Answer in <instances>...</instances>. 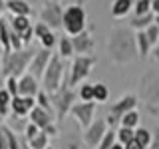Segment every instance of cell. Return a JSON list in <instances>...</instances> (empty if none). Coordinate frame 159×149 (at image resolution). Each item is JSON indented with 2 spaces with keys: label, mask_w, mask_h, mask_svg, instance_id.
<instances>
[{
  "label": "cell",
  "mask_w": 159,
  "mask_h": 149,
  "mask_svg": "<svg viewBox=\"0 0 159 149\" xmlns=\"http://www.w3.org/2000/svg\"><path fill=\"white\" fill-rule=\"evenodd\" d=\"M135 44H137V54H139V58L141 60H145L149 56V52H151V42L147 40V34H145V30H139V32L135 34Z\"/></svg>",
  "instance_id": "e0dca14e"
},
{
  "label": "cell",
  "mask_w": 159,
  "mask_h": 149,
  "mask_svg": "<svg viewBox=\"0 0 159 149\" xmlns=\"http://www.w3.org/2000/svg\"><path fill=\"white\" fill-rule=\"evenodd\" d=\"M2 123H4V117H2V115H0V125H2Z\"/></svg>",
  "instance_id": "c3c4849f"
},
{
  "label": "cell",
  "mask_w": 159,
  "mask_h": 149,
  "mask_svg": "<svg viewBox=\"0 0 159 149\" xmlns=\"http://www.w3.org/2000/svg\"><path fill=\"white\" fill-rule=\"evenodd\" d=\"M34 107H36V97L16 96L10 102V113H12V117H26Z\"/></svg>",
  "instance_id": "4fadbf2b"
},
{
  "label": "cell",
  "mask_w": 159,
  "mask_h": 149,
  "mask_svg": "<svg viewBox=\"0 0 159 149\" xmlns=\"http://www.w3.org/2000/svg\"><path fill=\"white\" fill-rule=\"evenodd\" d=\"M4 88L8 89V93H10L12 97H16V96H18V78H14V76L6 78V84H4Z\"/></svg>",
  "instance_id": "836d02e7"
},
{
  "label": "cell",
  "mask_w": 159,
  "mask_h": 149,
  "mask_svg": "<svg viewBox=\"0 0 159 149\" xmlns=\"http://www.w3.org/2000/svg\"><path fill=\"white\" fill-rule=\"evenodd\" d=\"M28 2H30V4H40V6H44L48 0H28Z\"/></svg>",
  "instance_id": "ee69618b"
},
{
  "label": "cell",
  "mask_w": 159,
  "mask_h": 149,
  "mask_svg": "<svg viewBox=\"0 0 159 149\" xmlns=\"http://www.w3.org/2000/svg\"><path fill=\"white\" fill-rule=\"evenodd\" d=\"M88 24V14L86 8L82 6H68L64 8V18H62V30L66 36H78L86 30Z\"/></svg>",
  "instance_id": "277c9868"
},
{
  "label": "cell",
  "mask_w": 159,
  "mask_h": 149,
  "mask_svg": "<svg viewBox=\"0 0 159 149\" xmlns=\"http://www.w3.org/2000/svg\"><path fill=\"white\" fill-rule=\"evenodd\" d=\"M62 18H64V6L60 2H52V0H48V2L42 6L40 22H44L50 30H60V28H62Z\"/></svg>",
  "instance_id": "52a82bcc"
},
{
  "label": "cell",
  "mask_w": 159,
  "mask_h": 149,
  "mask_svg": "<svg viewBox=\"0 0 159 149\" xmlns=\"http://www.w3.org/2000/svg\"><path fill=\"white\" fill-rule=\"evenodd\" d=\"M0 149H8V135H6V123L0 125Z\"/></svg>",
  "instance_id": "8d00e7d4"
},
{
  "label": "cell",
  "mask_w": 159,
  "mask_h": 149,
  "mask_svg": "<svg viewBox=\"0 0 159 149\" xmlns=\"http://www.w3.org/2000/svg\"><path fill=\"white\" fill-rule=\"evenodd\" d=\"M133 10H135L133 16H145V14L151 12V0H137Z\"/></svg>",
  "instance_id": "4dcf8cb0"
},
{
  "label": "cell",
  "mask_w": 159,
  "mask_h": 149,
  "mask_svg": "<svg viewBox=\"0 0 159 149\" xmlns=\"http://www.w3.org/2000/svg\"><path fill=\"white\" fill-rule=\"evenodd\" d=\"M60 4H62L64 8H68V6H86V0H60Z\"/></svg>",
  "instance_id": "74e56055"
},
{
  "label": "cell",
  "mask_w": 159,
  "mask_h": 149,
  "mask_svg": "<svg viewBox=\"0 0 159 149\" xmlns=\"http://www.w3.org/2000/svg\"><path fill=\"white\" fill-rule=\"evenodd\" d=\"M40 131H42V129H40L38 125H34V123H30V121H28V123H26V127H24V137H26L28 141H30V139H34Z\"/></svg>",
  "instance_id": "e575fe53"
},
{
  "label": "cell",
  "mask_w": 159,
  "mask_h": 149,
  "mask_svg": "<svg viewBox=\"0 0 159 149\" xmlns=\"http://www.w3.org/2000/svg\"><path fill=\"white\" fill-rule=\"evenodd\" d=\"M50 58H52V50L42 48L40 52H36V56L32 58V62L28 66V74H32L36 79H42L44 72H46V68L50 64Z\"/></svg>",
  "instance_id": "30bf717a"
},
{
  "label": "cell",
  "mask_w": 159,
  "mask_h": 149,
  "mask_svg": "<svg viewBox=\"0 0 159 149\" xmlns=\"http://www.w3.org/2000/svg\"><path fill=\"white\" fill-rule=\"evenodd\" d=\"M36 56V50L32 48H24V50H10V52H2V60H0V68H2V76L4 78H20L28 72V66L32 62V58Z\"/></svg>",
  "instance_id": "7a4b0ae2"
},
{
  "label": "cell",
  "mask_w": 159,
  "mask_h": 149,
  "mask_svg": "<svg viewBox=\"0 0 159 149\" xmlns=\"http://www.w3.org/2000/svg\"><path fill=\"white\" fill-rule=\"evenodd\" d=\"M30 149H46L50 145V135H46L44 131H40L34 139H30Z\"/></svg>",
  "instance_id": "484cf974"
},
{
  "label": "cell",
  "mask_w": 159,
  "mask_h": 149,
  "mask_svg": "<svg viewBox=\"0 0 159 149\" xmlns=\"http://www.w3.org/2000/svg\"><path fill=\"white\" fill-rule=\"evenodd\" d=\"M36 106H38V107H42L44 111H48L50 115L56 117V111H54V106H52V102H50V93H48V92L40 89V92L36 93Z\"/></svg>",
  "instance_id": "44dd1931"
},
{
  "label": "cell",
  "mask_w": 159,
  "mask_h": 149,
  "mask_svg": "<svg viewBox=\"0 0 159 149\" xmlns=\"http://www.w3.org/2000/svg\"><path fill=\"white\" fill-rule=\"evenodd\" d=\"M133 139H135V141H137L141 147L147 149L149 145H151V141H153V135H151V131H149V129L137 127V129H135V137H133Z\"/></svg>",
  "instance_id": "cb8c5ba5"
},
{
  "label": "cell",
  "mask_w": 159,
  "mask_h": 149,
  "mask_svg": "<svg viewBox=\"0 0 159 149\" xmlns=\"http://www.w3.org/2000/svg\"><path fill=\"white\" fill-rule=\"evenodd\" d=\"M107 97H109V89H107L106 84H103V82L93 84V102H96V103H103V102H107Z\"/></svg>",
  "instance_id": "603a6c76"
},
{
  "label": "cell",
  "mask_w": 159,
  "mask_h": 149,
  "mask_svg": "<svg viewBox=\"0 0 159 149\" xmlns=\"http://www.w3.org/2000/svg\"><path fill=\"white\" fill-rule=\"evenodd\" d=\"M107 52H109V58L116 64H129L137 54L135 36L127 28L113 30L107 42Z\"/></svg>",
  "instance_id": "6da1fadb"
},
{
  "label": "cell",
  "mask_w": 159,
  "mask_h": 149,
  "mask_svg": "<svg viewBox=\"0 0 159 149\" xmlns=\"http://www.w3.org/2000/svg\"><path fill=\"white\" fill-rule=\"evenodd\" d=\"M96 66V56H76L72 66L68 68V86H80L92 74V68Z\"/></svg>",
  "instance_id": "8992f818"
},
{
  "label": "cell",
  "mask_w": 159,
  "mask_h": 149,
  "mask_svg": "<svg viewBox=\"0 0 159 149\" xmlns=\"http://www.w3.org/2000/svg\"><path fill=\"white\" fill-rule=\"evenodd\" d=\"M78 97L82 99V102H93V84L84 82L78 89Z\"/></svg>",
  "instance_id": "f1b7e54d"
},
{
  "label": "cell",
  "mask_w": 159,
  "mask_h": 149,
  "mask_svg": "<svg viewBox=\"0 0 159 149\" xmlns=\"http://www.w3.org/2000/svg\"><path fill=\"white\" fill-rule=\"evenodd\" d=\"M60 56L62 58H72L74 56V44H72V38H68V36H64V38H60Z\"/></svg>",
  "instance_id": "4316f807"
},
{
  "label": "cell",
  "mask_w": 159,
  "mask_h": 149,
  "mask_svg": "<svg viewBox=\"0 0 159 149\" xmlns=\"http://www.w3.org/2000/svg\"><path fill=\"white\" fill-rule=\"evenodd\" d=\"M0 48L2 52H10V22L4 16H0Z\"/></svg>",
  "instance_id": "ac0fdd59"
},
{
  "label": "cell",
  "mask_w": 159,
  "mask_h": 149,
  "mask_svg": "<svg viewBox=\"0 0 159 149\" xmlns=\"http://www.w3.org/2000/svg\"><path fill=\"white\" fill-rule=\"evenodd\" d=\"M40 42H42V48L52 50V48H54V44H56V34H54V30H50L48 34H44V36L40 38Z\"/></svg>",
  "instance_id": "d6a6232c"
},
{
  "label": "cell",
  "mask_w": 159,
  "mask_h": 149,
  "mask_svg": "<svg viewBox=\"0 0 159 149\" xmlns=\"http://www.w3.org/2000/svg\"><path fill=\"white\" fill-rule=\"evenodd\" d=\"M6 10L12 16H32L34 8L28 0H6Z\"/></svg>",
  "instance_id": "9a60e30c"
},
{
  "label": "cell",
  "mask_w": 159,
  "mask_h": 149,
  "mask_svg": "<svg viewBox=\"0 0 159 149\" xmlns=\"http://www.w3.org/2000/svg\"><path fill=\"white\" fill-rule=\"evenodd\" d=\"M116 141H117L116 131H113V129H107L106 135H103V137H102V141H99L98 149H111L113 145H116Z\"/></svg>",
  "instance_id": "f546056e"
},
{
  "label": "cell",
  "mask_w": 159,
  "mask_h": 149,
  "mask_svg": "<svg viewBox=\"0 0 159 149\" xmlns=\"http://www.w3.org/2000/svg\"><path fill=\"white\" fill-rule=\"evenodd\" d=\"M157 62H159V60H157Z\"/></svg>",
  "instance_id": "816d5d0a"
},
{
  "label": "cell",
  "mask_w": 159,
  "mask_h": 149,
  "mask_svg": "<svg viewBox=\"0 0 159 149\" xmlns=\"http://www.w3.org/2000/svg\"><path fill=\"white\" fill-rule=\"evenodd\" d=\"M48 32H50V28H48L44 22H38L36 26H34V38H38V40L42 38L44 34H48Z\"/></svg>",
  "instance_id": "d590c367"
},
{
  "label": "cell",
  "mask_w": 159,
  "mask_h": 149,
  "mask_svg": "<svg viewBox=\"0 0 159 149\" xmlns=\"http://www.w3.org/2000/svg\"><path fill=\"white\" fill-rule=\"evenodd\" d=\"M153 20H155V14H153V12L145 14V16H133L131 20H129V26L139 32V30H145L147 26H151Z\"/></svg>",
  "instance_id": "ffe728a7"
},
{
  "label": "cell",
  "mask_w": 159,
  "mask_h": 149,
  "mask_svg": "<svg viewBox=\"0 0 159 149\" xmlns=\"http://www.w3.org/2000/svg\"><path fill=\"white\" fill-rule=\"evenodd\" d=\"M70 38H72V44H74V54H78V56H92L93 54V38L88 28L82 34L70 36Z\"/></svg>",
  "instance_id": "7c38bea8"
},
{
  "label": "cell",
  "mask_w": 159,
  "mask_h": 149,
  "mask_svg": "<svg viewBox=\"0 0 159 149\" xmlns=\"http://www.w3.org/2000/svg\"><path fill=\"white\" fill-rule=\"evenodd\" d=\"M10 102H12V96L8 93L6 88L0 89V115L8 117L10 115Z\"/></svg>",
  "instance_id": "d4e9b609"
},
{
  "label": "cell",
  "mask_w": 159,
  "mask_h": 149,
  "mask_svg": "<svg viewBox=\"0 0 159 149\" xmlns=\"http://www.w3.org/2000/svg\"><path fill=\"white\" fill-rule=\"evenodd\" d=\"M111 149H125V147H123V145H121V143H117V141H116V145H113Z\"/></svg>",
  "instance_id": "f6af8a7d"
},
{
  "label": "cell",
  "mask_w": 159,
  "mask_h": 149,
  "mask_svg": "<svg viewBox=\"0 0 159 149\" xmlns=\"http://www.w3.org/2000/svg\"><path fill=\"white\" fill-rule=\"evenodd\" d=\"M151 12L155 14V16L159 14V0H151Z\"/></svg>",
  "instance_id": "b9f144b4"
},
{
  "label": "cell",
  "mask_w": 159,
  "mask_h": 149,
  "mask_svg": "<svg viewBox=\"0 0 159 149\" xmlns=\"http://www.w3.org/2000/svg\"><path fill=\"white\" fill-rule=\"evenodd\" d=\"M66 76H68V66L64 64V58L60 56V54H52L50 64H48L46 72H44V76H42V89L48 92V93L58 92V89L62 88Z\"/></svg>",
  "instance_id": "3957f363"
},
{
  "label": "cell",
  "mask_w": 159,
  "mask_h": 149,
  "mask_svg": "<svg viewBox=\"0 0 159 149\" xmlns=\"http://www.w3.org/2000/svg\"><path fill=\"white\" fill-rule=\"evenodd\" d=\"M4 12H8L6 10V0H0V16H4Z\"/></svg>",
  "instance_id": "7bdbcfd3"
},
{
  "label": "cell",
  "mask_w": 159,
  "mask_h": 149,
  "mask_svg": "<svg viewBox=\"0 0 159 149\" xmlns=\"http://www.w3.org/2000/svg\"><path fill=\"white\" fill-rule=\"evenodd\" d=\"M137 106V97L133 96V93H127V96L119 97L116 103H113L111 107H109V115H111L116 121H119L123 115H125L127 111H131V109H135Z\"/></svg>",
  "instance_id": "8fae6325"
},
{
  "label": "cell",
  "mask_w": 159,
  "mask_h": 149,
  "mask_svg": "<svg viewBox=\"0 0 159 149\" xmlns=\"http://www.w3.org/2000/svg\"><path fill=\"white\" fill-rule=\"evenodd\" d=\"M131 6H133L131 0H116V2L111 4V16H113V18H123V16H127V14L131 12Z\"/></svg>",
  "instance_id": "d6986e66"
},
{
  "label": "cell",
  "mask_w": 159,
  "mask_h": 149,
  "mask_svg": "<svg viewBox=\"0 0 159 149\" xmlns=\"http://www.w3.org/2000/svg\"><path fill=\"white\" fill-rule=\"evenodd\" d=\"M70 115L78 121V125L82 129H88L92 125V121L96 117V102H80V103H74L72 109H70Z\"/></svg>",
  "instance_id": "ba28073f"
},
{
  "label": "cell",
  "mask_w": 159,
  "mask_h": 149,
  "mask_svg": "<svg viewBox=\"0 0 159 149\" xmlns=\"http://www.w3.org/2000/svg\"><path fill=\"white\" fill-rule=\"evenodd\" d=\"M109 129L107 121L106 119H93L92 125H89L88 129H84V143L89 147V149H96L99 145V141H102V137L106 135V131Z\"/></svg>",
  "instance_id": "9c48e42d"
},
{
  "label": "cell",
  "mask_w": 159,
  "mask_h": 149,
  "mask_svg": "<svg viewBox=\"0 0 159 149\" xmlns=\"http://www.w3.org/2000/svg\"><path fill=\"white\" fill-rule=\"evenodd\" d=\"M123 147H125V149H145V147H141V145H139L135 139H133V141H129L127 145H123Z\"/></svg>",
  "instance_id": "ab89813d"
},
{
  "label": "cell",
  "mask_w": 159,
  "mask_h": 149,
  "mask_svg": "<svg viewBox=\"0 0 159 149\" xmlns=\"http://www.w3.org/2000/svg\"><path fill=\"white\" fill-rule=\"evenodd\" d=\"M76 92H74L72 88L68 86V76L64 79L62 88L58 89V92L50 93V102H52L54 106V111H56V119H64L70 113V109H72L74 102H76Z\"/></svg>",
  "instance_id": "5b68a950"
},
{
  "label": "cell",
  "mask_w": 159,
  "mask_h": 149,
  "mask_svg": "<svg viewBox=\"0 0 159 149\" xmlns=\"http://www.w3.org/2000/svg\"><path fill=\"white\" fill-rule=\"evenodd\" d=\"M28 119H30V123L38 125L40 129H46V127L50 125V123H54V119H56V117H54V115H50L48 111H44L42 107H38V106H36V107L32 109V111L28 113Z\"/></svg>",
  "instance_id": "2e32d148"
},
{
  "label": "cell",
  "mask_w": 159,
  "mask_h": 149,
  "mask_svg": "<svg viewBox=\"0 0 159 149\" xmlns=\"http://www.w3.org/2000/svg\"><path fill=\"white\" fill-rule=\"evenodd\" d=\"M117 135V143H121V145H127L129 141H133V137H135V129H129V127H119L116 131Z\"/></svg>",
  "instance_id": "83f0119b"
},
{
  "label": "cell",
  "mask_w": 159,
  "mask_h": 149,
  "mask_svg": "<svg viewBox=\"0 0 159 149\" xmlns=\"http://www.w3.org/2000/svg\"><path fill=\"white\" fill-rule=\"evenodd\" d=\"M52 2H60V0H52Z\"/></svg>",
  "instance_id": "f907efd6"
},
{
  "label": "cell",
  "mask_w": 159,
  "mask_h": 149,
  "mask_svg": "<svg viewBox=\"0 0 159 149\" xmlns=\"http://www.w3.org/2000/svg\"><path fill=\"white\" fill-rule=\"evenodd\" d=\"M153 24H157V26H159V14L155 16V20H153Z\"/></svg>",
  "instance_id": "7dc6e473"
},
{
  "label": "cell",
  "mask_w": 159,
  "mask_h": 149,
  "mask_svg": "<svg viewBox=\"0 0 159 149\" xmlns=\"http://www.w3.org/2000/svg\"><path fill=\"white\" fill-rule=\"evenodd\" d=\"M46 149H54V147H50V145H48V147H46Z\"/></svg>",
  "instance_id": "681fc988"
},
{
  "label": "cell",
  "mask_w": 159,
  "mask_h": 149,
  "mask_svg": "<svg viewBox=\"0 0 159 149\" xmlns=\"http://www.w3.org/2000/svg\"><path fill=\"white\" fill-rule=\"evenodd\" d=\"M151 149H159V127H157V133H155V137H153V141H151Z\"/></svg>",
  "instance_id": "60d3db41"
},
{
  "label": "cell",
  "mask_w": 159,
  "mask_h": 149,
  "mask_svg": "<svg viewBox=\"0 0 159 149\" xmlns=\"http://www.w3.org/2000/svg\"><path fill=\"white\" fill-rule=\"evenodd\" d=\"M155 56H157V60H159V42H157V46H155Z\"/></svg>",
  "instance_id": "bcb514c9"
},
{
  "label": "cell",
  "mask_w": 159,
  "mask_h": 149,
  "mask_svg": "<svg viewBox=\"0 0 159 149\" xmlns=\"http://www.w3.org/2000/svg\"><path fill=\"white\" fill-rule=\"evenodd\" d=\"M145 34H147V40L151 42V46H157V42H159V26H157V24L147 26L145 28Z\"/></svg>",
  "instance_id": "1f68e13d"
},
{
  "label": "cell",
  "mask_w": 159,
  "mask_h": 149,
  "mask_svg": "<svg viewBox=\"0 0 159 149\" xmlns=\"http://www.w3.org/2000/svg\"><path fill=\"white\" fill-rule=\"evenodd\" d=\"M42 131L46 133V135H52V137H54V135H58V127H56V123H50V125H48L46 129H42Z\"/></svg>",
  "instance_id": "f35d334b"
},
{
  "label": "cell",
  "mask_w": 159,
  "mask_h": 149,
  "mask_svg": "<svg viewBox=\"0 0 159 149\" xmlns=\"http://www.w3.org/2000/svg\"><path fill=\"white\" fill-rule=\"evenodd\" d=\"M40 84H38V79L32 76V74H24V76H20L18 78V96H22V97H36V93L40 92Z\"/></svg>",
  "instance_id": "5bb4252c"
},
{
  "label": "cell",
  "mask_w": 159,
  "mask_h": 149,
  "mask_svg": "<svg viewBox=\"0 0 159 149\" xmlns=\"http://www.w3.org/2000/svg\"><path fill=\"white\" fill-rule=\"evenodd\" d=\"M119 127H129V129H137L139 127V111L137 109H131L125 115L119 119Z\"/></svg>",
  "instance_id": "7402d4cb"
}]
</instances>
